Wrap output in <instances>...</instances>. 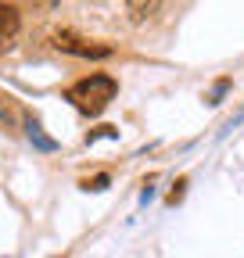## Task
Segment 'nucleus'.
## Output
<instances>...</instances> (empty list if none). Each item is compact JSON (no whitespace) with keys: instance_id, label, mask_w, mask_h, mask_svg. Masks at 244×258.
I'll list each match as a JSON object with an SVG mask.
<instances>
[{"instance_id":"6","label":"nucleus","mask_w":244,"mask_h":258,"mask_svg":"<svg viewBox=\"0 0 244 258\" xmlns=\"http://www.w3.org/2000/svg\"><path fill=\"white\" fill-rule=\"evenodd\" d=\"M86 190H108V176H94V179H86Z\"/></svg>"},{"instance_id":"8","label":"nucleus","mask_w":244,"mask_h":258,"mask_svg":"<svg viewBox=\"0 0 244 258\" xmlns=\"http://www.w3.org/2000/svg\"><path fill=\"white\" fill-rule=\"evenodd\" d=\"M0 118H4V122H11V111H8L4 104H0Z\"/></svg>"},{"instance_id":"2","label":"nucleus","mask_w":244,"mask_h":258,"mask_svg":"<svg viewBox=\"0 0 244 258\" xmlns=\"http://www.w3.org/2000/svg\"><path fill=\"white\" fill-rule=\"evenodd\" d=\"M54 47H57V50H65V54H76V57H94V61L111 57V47H108V43L83 40L79 32H72V29H61V32H54Z\"/></svg>"},{"instance_id":"4","label":"nucleus","mask_w":244,"mask_h":258,"mask_svg":"<svg viewBox=\"0 0 244 258\" xmlns=\"http://www.w3.org/2000/svg\"><path fill=\"white\" fill-rule=\"evenodd\" d=\"M25 133H29V140H33V147H36V151H43V154H54V151H57V140H50V137L43 133V125H40L36 118L25 125Z\"/></svg>"},{"instance_id":"5","label":"nucleus","mask_w":244,"mask_h":258,"mask_svg":"<svg viewBox=\"0 0 244 258\" xmlns=\"http://www.w3.org/2000/svg\"><path fill=\"white\" fill-rule=\"evenodd\" d=\"M101 137H108V140H115V137H118V129H115V125H101V129H97V133H90V137H86V144H94V140H101Z\"/></svg>"},{"instance_id":"1","label":"nucleus","mask_w":244,"mask_h":258,"mask_svg":"<svg viewBox=\"0 0 244 258\" xmlns=\"http://www.w3.org/2000/svg\"><path fill=\"white\" fill-rule=\"evenodd\" d=\"M115 90H118V83L111 79V76H86V79H79L65 97L83 111V115H101L111 101H115Z\"/></svg>"},{"instance_id":"3","label":"nucleus","mask_w":244,"mask_h":258,"mask_svg":"<svg viewBox=\"0 0 244 258\" xmlns=\"http://www.w3.org/2000/svg\"><path fill=\"white\" fill-rule=\"evenodd\" d=\"M22 29V18H18V8L11 4H0V50H8Z\"/></svg>"},{"instance_id":"7","label":"nucleus","mask_w":244,"mask_h":258,"mask_svg":"<svg viewBox=\"0 0 244 258\" xmlns=\"http://www.w3.org/2000/svg\"><path fill=\"white\" fill-rule=\"evenodd\" d=\"M240 122H244V111H237V115H233V118H230V122H226V129H223V133H230V129H237V125H240Z\"/></svg>"}]
</instances>
